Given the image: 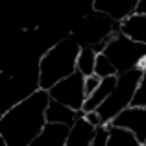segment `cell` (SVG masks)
Returning a JSON list of instances; mask_svg holds the SVG:
<instances>
[{
    "label": "cell",
    "instance_id": "cell-14",
    "mask_svg": "<svg viewBox=\"0 0 146 146\" xmlns=\"http://www.w3.org/2000/svg\"><path fill=\"white\" fill-rule=\"evenodd\" d=\"M94 74L98 78H111V76H118L117 74V68L113 67L109 59H107L104 54H96V65H94Z\"/></svg>",
    "mask_w": 146,
    "mask_h": 146
},
{
    "label": "cell",
    "instance_id": "cell-16",
    "mask_svg": "<svg viewBox=\"0 0 146 146\" xmlns=\"http://www.w3.org/2000/svg\"><path fill=\"white\" fill-rule=\"evenodd\" d=\"M107 141H109V128L100 126V128H96V135H94L91 146H107Z\"/></svg>",
    "mask_w": 146,
    "mask_h": 146
},
{
    "label": "cell",
    "instance_id": "cell-2",
    "mask_svg": "<svg viewBox=\"0 0 146 146\" xmlns=\"http://www.w3.org/2000/svg\"><path fill=\"white\" fill-rule=\"evenodd\" d=\"M82 44L74 37H67L56 43L39 59V78L37 85L43 91H50L61 80L68 78L76 72V63Z\"/></svg>",
    "mask_w": 146,
    "mask_h": 146
},
{
    "label": "cell",
    "instance_id": "cell-4",
    "mask_svg": "<svg viewBox=\"0 0 146 146\" xmlns=\"http://www.w3.org/2000/svg\"><path fill=\"white\" fill-rule=\"evenodd\" d=\"M102 54L113 63V67L117 68V74H124V72L141 67V63L146 59V44L135 43L124 37L122 33L115 32L107 39V44Z\"/></svg>",
    "mask_w": 146,
    "mask_h": 146
},
{
    "label": "cell",
    "instance_id": "cell-12",
    "mask_svg": "<svg viewBox=\"0 0 146 146\" xmlns=\"http://www.w3.org/2000/svg\"><path fill=\"white\" fill-rule=\"evenodd\" d=\"M94 65H96V52L91 46H82L78 56V63H76V70L83 78H89V76L94 74Z\"/></svg>",
    "mask_w": 146,
    "mask_h": 146
},
{
    "label": "cell",
    "instance_id": "cell-8",
    "mask_svg": "<svg viewBox=\"0 0 146 146\" xmlns=\"http://www.w3.org/2000/svg\"><path fill=\"white\" fill-rule=\"evenodd\" d=\"M44 117H46V124H61V126H67V128H72V124L80 117H83V111L76 113L70 107L63 106V104L56 102V100H50Z\"/></svg>",
    "mask_w": 146,
    "mask_h": 146
},
{
    "label": "cell",
    "instance_id": "cell-17",
    "mask_svg": "<svg viewBox=\"0 0 146 146\" xmlns=\"http://www.w3.org/2000/svg\"><path fill=\"white\" fill-rule=\"evenodd\" d=\"M100 82H102V78H98L96 74H93V76H89V78H85V96H87V98H89L91 94H93L94 91L98 89Z\"/></svg>",
    "mask_w": 146,
    "mask_h": 146
},
{
    "label": "cell",
    "instance_id": "cell-6",
    "mask_svg": "<svg viewBox=\"0 0 146 146\" xmlns=\"http://www.w3.org/2000/svg\"><path fill=\"white\" fill-rule=\"evenodd\" d=\"M107 126L128 129L135 135V139L141 144H144L146 143V107H128Z\"/></svg>",
    "mask_w": 146,
    "mask_h": 146
},
{
    "label": "cell",
    "instance_id": "cell-1",
    "mask_svg": "<svg viewBox=\"0 0 146 146\" xmlns=\"http://www.w3.org/2000/svg\"><path fill=\"white\" fill-rule=\"evenodd\" d=\"M48 91L37 89L4 113L0 120V139L6 146H30L46 126Z\"/></svg>",
    "mask_w": 146,
    "mask_h": 146
},
{
    "label": "cell",
    "instance_id": "cell-19",
    "mask_svg": "<svg viewBox=\"0 0 146 146\" xmlns=\"http://www.w3.org/2000/svg\"><path fill=\"white\" fill-rule=\"evenodd\" d=\"M135 13L137 15H144V17H146V0H137Z\"/></svg>",
    "mask_w": 146,
    "mask_h": 146
},
{
    "label": "cell",
    "instance_id": "cell-9",
    "mask_svg": "<svg viewBox=\"0 0 146 146\" xmlns=\"http://www.w3.org/2000/svg\"><path fill=\"white\" fill-rule=\"evenodd\" d=\"M94 135H96V128L91 126L85 120V117H80L78 120L72 124L67 135V144L65 146H91Z\"/></svg>",
    "mask_w": 146,
    "mask_h": 146
},
{
    "label": "cell",
    "instance_id": "cell-20",
    "mask_svg": "<svg viewBox=\"0 0 146 146\" xmlns=\"http://www.w3.org/2000/svg\"><path fill=\"white\" fill-rule=\"evenodd\" d=\"M2 117H4V113H0V120H2Z\"/></svg>",
    "mask_w": 146,
    "mask_h": 146
},
{
    "label": "cell",
    "instance_id": "cell-3",
    "mask_svg": "<svg viewBox=\"0 0 146 146\" xmlns=\"http://www.w3.org/2000/svg\"><path fill=\"white\" fill-rule=\"evenodd\" d=\"M141 74H143L141 68H133L129 72L117 76V85H115L113 93L96 109L104 126L111 124L124 109L131 107V102L135 98L137 87H139V82H141Z\"/></svg>",
    "mask_w": 146,
    "mask_h": 146
},
{
    "label": "cell",
    "instance_id": "cell-21",
    "mask_svg": "<svg viewBox=\"0 0 146 146\" xmlns=\"http://www.w3.org/2000/svg\"><path fill=\"white\" fill-rule=\"evenodd\" d=\"M143 146H146V143H144V144H143Z\"/></svg>",
    "mask_w": 146,
    "mask_h": 146
},
{
    "label": "cell",
    "instance_id": "cell-5",
    "mask_svg": "<svg viewBox=\"0 0 146 146\" xmlns=\"http://www.w3.org/2000/svg\"><path fill=\"white\" fill-rule=\"evenodd\" d=\"M48 94H50V100H56V102L70 107L72 111L80 113V111H83V104L87 100V96H85V78L76 70L72 76L61 80L57 85H54L48 91Z\"/></svg>",
    "mask_w": 146,
    "mask_h": 146
},
{
    "label": "cell",
    "instance_id": "cell-7",
    "mask_svg": "<svg viewBox=\"0 0 146 146\" xmlns=\"http://www.w3.org/2000/svg\"><path fill=\"white\" fill-rule=\"evenodd\" d=\"M137 2L135 0H96L93 4V9L104 15L115 24H122L128 17L135 13Z\"/></svg>",
    "mask_w": 146,
    "mask_h": 146
},
{
    "label": "cell",
    "instance_id": "cell-18",
    "mask_svg": "<svg viewBox=\"0 0 146 146\" xmlns=\"http://www.w3.org/2000/svg\"><path fill=\"white\" fill-rule=\"evenodd\" d=\"M83 117H85V120L89 122L91 126H94V128L104 126L102 124V118H100V115H98V111H89V113H83Z\"/></svg>",
    "mask_w": 146,
    "mask_h": 146
},
{
    "label": "cell",
    "instance_id": "cell-15",
    "mask_svg": "<svg viewBox=\"0 0 146 146\" xmlns=\"http://www.w3.org/2000/svg\"><path fill=\"white\" fill-rule=\"evenodd\" d=\"M131 107H146V67L143 68L141 82H139V87H137L135 98L131 102Z\"/></svg>",
    "mask_w": 146,
    "mask_h": 146
},
{
    "label": "cell",
    "instance_id": "cell-10",
    "mask_svg": "<svg viewBox=\"0 0 146 146\" xmlns=\"http://www.w3.org/2000/svg\"><path fill=\"white\" fill-rule=\"evenodd\" d=\"M68 129L70 128L61 124H46L44 129L32 141L30 146H65Z\"/></svg>",
    "mask_w": 146,
    "mask_h": 146
},
{
    "label": "cell",
    "instance_id": "cell-11",
    "mask_svg": "<svg viewBox=\"0 0 146 146\" xmlns=\"http://www.w3.org/2000/svg\"><path fill=\"white\" fill-rule=\"evenodd\" d=\"M118 33H122L124 37L135 41V43L146 44V17L133 13L122 24H118Z\"/></svg>",
    "mask_w": 146,
    "mask_h": 146
},
{
    "label": "cell",
    "instance_id": "cell-13",
    "mask_svg": "<svg viewBox=\"0 0 146 146\" xmlns=\"http://www.w3.org/2000/svg\"><path fill=\"white\" fill-rule=\"evenodd\" d=\"M109 128V141L107 146H143L139 141L135 139L131 131L122 128H113V126H107Z\"/></svg>",
    "mask_w": 146,
    "mask_h": 146
}]
</instances>
